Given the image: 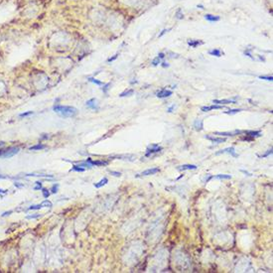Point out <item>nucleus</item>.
Wrapping results in <instances>:
<instances>
[{
    "label": "nucleus",
    "instance_id": "49530a36",
    "mask_svg": "<svg viewBox=\"0 0 273 273\" xmlns=\"http://www.w3.org/2000/svg\"><path fill=\"white\" fill-rule=\"evenodd\" d=\"M179 13H181V9H179V10H178L177 15H179ZM177 18H178V19H183V18H184V15H180V16H178Z\"/></svg>",
    "mask_w": 273,
    "mask_h": 273
},
{
    "label": "nucleus",
    "instance_id": "de8ad7c7",
    "mask_svg": "<svg viewBox=\"0 0 273 273\" xmlns=\"http://www.w3.org/2000/svg\"><path fill=\"white\" fill-rule=\"evenodd\" d=\"M158 57H159L160 59H164V58H165V54H164V53H159V54H158Z\"/></svg>",
    "mask_w": 273,
    "mask_h": 273
},
{
    "label": "nucleus",
    "instance_id": "a878e982",
    "mask_svg": "<svg viewBox=\"0 0 273 273\" xmlns=\"http://www.w3.org/2000/svg\"><path fill=\"white\" fill-rule=\"evenodd\" d=\"M70 171H76V172H84V171H86V169L85 168H83V167H81V166H79V165H74L73 166V168L70 170Z\"/></svg>",
    "mask_w": 273,
    "mask_h": 273
},
{
    "label": "nucleus",
    "instance_id": "c85d7f7f",
    "mask_svg": "<svg viewBox=\"0 0 273 273\" xmlns=\"http://www.w3.org/2000/svg\"><path fill=\"white\" fill-rule=\"evenodd\" d=\"M88 80H89L90 82H91V83L97 85V86H103V83H102V82H100V81H98V80H96V79H94V78H89Z\"/></svg>",
    "mask_w": 273,
    "mask_h": 273
},
{
    "label": "nucleus",
    "instance_id": "a18cd8bd",
    "mask_svg": "<svg viewBox=\"0 0 273 273\" xmlns=\"http://www.w3.org/2000/svg\"><path fill=\"white\" fill-rule=\"evenodd\" d=\"M7 193H8V190H4V189H1V188H0V194H4V195H5V194H7Z\"/></svg>",
    "mask_w": 273,
    "mask_h": 273
},
{
    "label": "nucleus",
    "instance_id": "412c9836",
    "mask_svg": "<svg viewBox=\"0 0 273 273\" xmlns=\"http://www.w3.org/2000/svg\"><path fill=\"white\" fill-rule=\"evenodd\" d=\"M107 183H108V179H107L106 177H104V178H103V179H101V180H100L99 182L95 183V184H94L93 186H94L95 188H97V189H98V188H101V187L105 186V185H106Z\"/></svg>",
    "mask_w": 273,
    "mask_h": 273
},
{
    "label": "nucleus",
    "instance_id": "3c124183",
    "mask_svg": "<svg viewBox=\"0 0 273 273\" xmlns=\"http://www.w3.org/2000/svg\"><path fill=\"white\" fill-rule=\"evenodd\" d=\"M240 172L244 173V174H245V175H247V176H251V174H250V173H248V172H246L245 170H240Z\"/></svg>",
    "mask_w": 273,
    "mask_h": 273
},
{
    "label": "nucleus",
    "instance_id": "5701e85b",
    "mask_svg": "<svg viewBox=\"0 0 273 273\" xmlns=\"http://www.w3.org/2000/svg\"><path fill=\"white\" fill-rule=\"evenodd\" d=\"M27 177H45V178H54L53 175H47V174H27Z\"/></svg>",
    "mask_w": 273,
    "mask_h": 273
},
{
    "label": "nucleus",
    "instance_id": "e433bc0d",
    "mask_svg": "<svg viewBox=\"0 0 273 273\" xmlns=\"http://www.w3.org/2000/svg\"><path fill=\"white\" fill-rule=\"evenodd\" d=\"M109 87H110V83L106 84V85H103V88H102V91L104 93H107V91L109 90Z\"/></svg>",
    "mask_w": 273,
    "mask_h": 273
},
{
    "label": "nucleus",
    "instance_id": "4468645a",
    "mask_svg": "<svg viewBox=\"0 0 273 273\" xmlns=\"http://www.w3.org/2000/svg\"><path fill=\"white\" fill-rule=\"evenodd\" d=\"M213 102L215 104H228V103H236L235 99H214Z\"/></svg>",
    "mask_w": 273,
    "mask_h": 273
},
{
    "label": "nucleus",
    "instance_id": "f257e3e1",
    "mask_svg": "<svg viewBox=\"0 0 273 273\" xmlns=\"http://www.w3.org/2000/svg\"><path fill=\"white\" fill-rule=\"evenodd\" d=\"M53 110L57 112L62 117H73L78 113L77 108L73 106H68V105H60L57 104L53 107Z\"/></svg>",
    "mask_w": 273,
    "mask_h": 273
},
{
    "label": "nucleus",
    "instance_id": "20e7f679",
    "mask_svg": "<svg viewBox=\"0 0 273 273\" xmlns=\"http://www.w3.org/2000/svg\"><path fill=\"white\" fill-rule=\"evenodd\" d=\"M226 153H227V154H229V155H231L232 157H235V158L238 157V154L235 153L234 147H228V148L222 149V150H220L219 152H217L216 155H221V154H226Z\"/></svg>",
    "mask_w": 273,
    "mask_h": 273
},
{
    "label": "nucleus",
    "instance_id": "58836bf2",
    "mask_svg": "<svg viewBox=\"0 0 273 273\" xmlns=\"http://www.w3.org/2000/svg\"><path fill=\"white\" fill-rule=\"evenodd\" d=\"M117 57H118V54H115V55H114L113 57L109 58V59L107 60V62H108V63H111V62H113L114 60H116V59H117Z\"/></svg>",
    "mask_w": 273,
    "mask_h": 273
},
{
    "label": "nucleus",
    "instance_id": "9b49d317",
    "mask_svg": "<svg viewBox=\"0 0 273 273\" xmlns=\"http://www.w3.org/2000/svg\"><path fill=\"white\" fill-rule=\"evenodd\" d=\"M198 167L196 165H193V164H185V165H181V166H178L177 167V170L178 171H186V170H196Z\"/></svg>",
    "mask_w": 273,
    "mask_h": 273
},
{
    "label": "nucleus",
    "instance_id": "cd10ccee",
    "mask_svg": "<svg viewBox=\"0 0 273 273\" xmlns=\"http://www.w3.org/2000/svg\"><path fill=\"white\" fill-rule=\"evenodd\" d=\"M42 194H43V197L45 199H48L51 195V192L48 190V189H45V188H42Z\"/></svg>",
    "mask_w": 273,
    "mask_h": 273
},
{
    "label": "nucleus",
    "instance_id": "f8f14e48",
    "mask_svg": "<svg viewBox=\"0 0 273 273\" xmlns=\"http://www.w3.org/2000/svg\"><path fill=\"white\" fill-rule=\"evenodd\" d=\"M188 45L191 47V48H197L198 46H201V45H204L205 42L202 41V40H193V39H190L188 40Z\"/></svg>",
    "mask_w": 273,
    "mask_h": 273
},
{
    "label": "nucleus",
    "instance_id": "79ce46f5",
    "mask_svg": "<svg viewBox=\"0 0 273 273\" xmlns=\"http://www.w3.org/2000/svg\"><path fill=\"white\" fill-rule=\"evenodd\" d=\"M12 213H13V211L11 210V211H8V212H5V213H3V214H2L1 216H2V217H6V216H9V215H11Z\"/></svg>",
    "mask_w": 273,
    "mask_h": 273
},
{
    "label": "nucleus",
    "instance_id": "864d4df0",
    "mask_svg": "<svg viewBox=\"0 0 273 273\" xmlns=\"http://www.w3.org/2000/svg\"><path fill=\"white\" fill-rule=\"evenodd\" d=\"M3 145H4V142H0V147L3 146Z\"/></svg>",
    "mask_w": 273,
    "mask_h": 273
},
{
    "label": "nucleus",
    "instance_id": "4c0bfd02",
    "mask_svg": "<svg viewBox=\"0 0 273 273\" xmlns=\"http://www.w3.org/2000/svg\"><path fill=\"white\" fill-rule=\"evenodd\" d=\"M112 176H114V177H120L121 176V173L120 172H115V171H110L109 172Z\"/></svg>",
    "mask_w": 273,
    "mask_h": 273
},
{
    "label": "nucleus",
    "instance_id": "c756f323",
    "mask_svg": "<svg viewBox=\"0 0 273 273\" xmlns=\"http://www.w3.org/2000/svg\"><path fill=\"white\" fill-rule=\"evenodd\" d=\"M258 78L260 80H265V81H269V82L273 81V77L272 76H259Z\"/></svg>",
    "mask_w": 273,
    "mask_h": 273
},
{
    "label": "nucleus",
    "instance_id": "ea45409f",
    "mask_svg": "<svg viewBox=\"0 0 273 273\" xmlns=\"http://www.w3.org/2000/svg\"><path fill=\"white\" fill-rule=\"evenodd\" d=\"M169 31H171V28H169V29H164V30H163V31L159 34V36H158V37H162L164 34H166V33H167V32H169Z\"/></svg>",
    "mask_w": 273,
    "mask_h": 273
},
{
    "label": "nucleus",
    "instance_id": "b1692460",
    "mask_svg": "<svg viewBox=\"0 0 273 273\" xmlns=\"http://www.w3.org/2000/svg\"><path fill=\"white\" fill-rule=\"evenodd\" d=\"M41 205H42V207H43V208H51V207H53V204H52V202H50L48 199H47V200H45V201H43V202L41 203Z\"/></svg>",
    "mask_w": 273,
    "mask_h": 273
},
{
    "label": "nucleus",
    "instance_id": "37998d69",
    "mask_svg": "<svg viewBox=\"0 0 273 273\" xmlns=\"http://www.w3.org/2000/svg\"><path fill=\"white\" fill-rule=\"evenodd\" d=\"M0 179H13L9 176H5V175H2V174H0Z\"/></svg>",
    "mask_w": 273,
    "mask_h": 273
},
{
    "label": "nucleus",
    "instance_id": "f3484780",
    "mask_svg": "<svg viewBox=\"0 0 273 273\" xmlns=\"http://www.w3.org/2000/svg\"><path fill=\"white\" fill-rule=\"evenodd\" d=\"M205 19L210 21V22H218L221 20L220 16H215V15H212V14H206L205 16Z\"/></svg>",
    "mask_w": 273,
    "mask_h": 273
},
{
    "label": "nucleus",
    "instance_id": "6ab92c4d",
    "mask_svg": "<svg viewBox=\"0 0 273 273\" xmlns=\"http://www.w3.org/2000/svg\"><path fill=\"white\" fill-rule=\"evenodd\" d=\"M209 54H210L211 56H214V57H218V58H220V57H222V56L224 55V52H222V51H221V50H219V49H213V50L209 51Z\"/></svg>",
    "mask_w": 273,
    "mask_h": 273
},
{
    "label": "nucleus",
    "instance_id": "a211bd4d",
    "mask_svg": "<svg viewBox=\"0 0 273 273\" xmlns=\"http://www.w3.org/2000/svg\"><path fill=\"white\" fill-rule=\"evenodd\" d=\"M212 179H219V180H229L231 179V175H227V174H219L216 176L212 175Z\"/></svg>",
    "mask_w": 273,
    "mask_h": 273
},
{
    "label": "nucleus",
    "instance_id": "9d476101",
    "mask_svg": "<svg viewBox=\"0 0 273 273\" xmlns=\"http://www.w3.org/2000/svg\"><path fill=\"white\" fill-rule=\"evenodd\" d=\"M87 161L90 162L92 166H107V165H108V161H103V160H96V161H93V160H91V158H88Z\"/></svg>",
    "mask_w": 273,
    "mask_h": 273
},
{
    "label": "nucleus",
    "instance_id": "1a4fd4ad",
    "mask_svg": "<svg viewBox=\"0 0 273 273\" xmlns=\"http://www.w3.org/2000/svg\"><path fill=\"white\" fill-rule=\"evenodd\" d=\"M86 105H87V107H89V108H91V109H93V110H98V109H99V107L97 106V103H96V99H95V98H91V99L88 100L87 103H86Z\"/></svg>",
    "mask_w": 273,
    "mask_h": 273
},
{
    "label": "nucleus",
    "instance_id": "7c9ffc66",
    "mask_svg": "<svg viewBox=\"0 0 273 273\" xmlns=\"http://www.w3.org/2000/svg\"><path fill=\"white\" fill-rule=\"evenodd\" d=\"M58 190H59V184H54L51 188V193L56 194V193H58Z\"/></svg>",
    "mask_w": 273,
    "mask_h": 273
},
{
    "label": "nucleus",
    "instance_id": "a19ab883",
    "mask_svg": "<svg viewBox=\"0 0 273 273\" xmlns=\"http://www.w3.org/2000/svg\"><path fill=\"white\" fill-rule=\"evenodd\" d=\"M14 186H15L16 188H23V187H24V184H22V183H20V182H15V183H14Z\"/></svg>",
    "mask_w": 273,
    "mask_h": 273
},
{
    "label": "nucleus",
    "instance_id": "09e8293b",
    "mask_svg": "<svg viewBox=\"0 0 273 273\" xmlns=\"http://www.w3.org/2000/svg\"><path fill=\"white\" fill-rule=\"evenodd\" d=\"M162 67H163V68H168V67H169V64L166 63V62H163V63H162Z\"/></svg>",
    "mask_w": 273,
    "mask_h": 273
},
{
    "label": "nucleus",
    "instance_id": "2eb2a0df",
    "mask_svg": "<svg viewBox=\"0 0 273 273\" xmlns=\"http://www.w3.org/2000/svg\"><path fill=\"white\" fill-rule=\"evenodd\" d=\"M243 131L241 130H234L232 132H216L217 135H221V136H233L235 134H240L242 133Z\"/></svg>",
    "mask_w": 273,
    "mask_h": 273
},
{
    "label": "nucleus",
    "instance_id": "c03bdc74",
    "mask_svg": "<svg viewBox=\"0 0 273 273\" xmlns=\"http://www.w3.org/2000/svg\"><path fill=\"white\" fill-rule=\"evenodd\" d=\"M174 108H175V104H173V105H171V106H170V107H169V108L167 109V111H168V112H172Z\"/></svg>",
    "mask_w": 273,
    "mask_h": 273
},
{
    "label": "nucleus",
    "instance_id": "393cba45",
    "mask_svg": "<svg viewBox=\"0 0 273 273\" xmlns=\"http://www.w3.org/2000/svg\"><path fill=\"white\" fill-rule=\"evenodd\" d=\"M43 207H42V205L41 204H39V205H32V206H30L27 210L28 211H33V210H36V211H38V210H41Z\"/></svg>",
    "mask_w": 273,
    "mask_h": 273
},
{
    "label": "nucleus",
    "instance_id": "6e6552de",
    "mask_svg": "<svg viewBox=\"0 0 273 273\" xmlns=\"http://www.w3.org/2000/svg\"><path fill=\"white\" fill-rule=\"evenodd\" d=\"M206 138L212 141L213 143H217V144L226 142V138H223V137H214V136H211V135H206Z\"/></svg>",
    "mask_w": 273,
    "mask_h": 273
},
{
    "label": "nucleus",
    "instance_id": "39448f33",
    "mask_svg": "<svg viewBox=\"0 0 273 273\" xmlns=\"http://www.w3.org/2000/svg\"><path fill=\"white\" fill-rule=\"evenodd\" d=\"M246 133V137L243 138V140H246V141H250V140H253L254 138L256 137H259L261 132L260 131H244Z\"/></svg>",
    "mask_w": 273,
    "mask_h": 273
},
{
    "label": "nucleus",
    "instance_id": "dca6fc26",
    "mask_svg": "<svg viewBox=\"0 0 273 273\" xmlns=\"http://www.w3.org/2000/svg\"><path fill=\"white\" fill-rule=\"evenodd\" d=\"M194 127L197 131H202L204 129V125H203V120L202 119H197L194 122Z\"/></svg>",
    "mask_w": 273,
    "mask_h": 273
},
{
    "label": "nucleus",
    "instance_id": "2f4dec72",
    "mask_svg": "<svg viewBox=\"0 0 273 273\" xmlns=\"http://www.w3.org/2000/svg\"><path fill=\"white\" fill-rule=\"evenodd\" d=\"M160 63H161V59H160L159 57H156V58H155V59H154V60L152 61V63H151V64H152V66L156 67V66H158V65H159Z\"/></svg>",
    "mask_w": 273,
    "mask_h": 273
},
{
    "label": "nucleus",
    "instance_id": "f03ea898",
    "mask_svg": "<svg viewBox=\"0 0 273 273\" xmlns=\"http://www.w3.org/2000/svg\"><path fill=\"white\" fill-rule=\"evenodd\" d=\"M20 151L19 147H8L5 149H0V158H10L13 157L14 155L18 154Z\"/></svg>",
    "mask_w": 273,
    "mask_h": 273
},
{
    "label": "nucleus",
    "instance_id": "0eeeda50",
    "mask_svg": "<svg viewBox=\"0 0 273 273\" xmlns=\"http://www.w3.org/2000/svg\"><path fill=\"white\" fill-rule=\"evenodd\" d=\"M160 171L159 168H151V169H147L145 171H143L142 173L138 174L136 177H143V176H150V175H154L156 173H158Z\"/></svg>",
    "mask_w": 273,
    "mask_h": 273
},
{
    "label": "nucleus",
    "instance_id": "7ed1b4c3",
    "mask_svg": "<svg viewBox=\"0 0 273 273\" xmlns=\"http://www.w3.org/2000/svg\"><path fill=\"white\" fill-rule=\"evenodd\" d=\"M162 150V147L159 146L158 144H151L147 147V150H146V154L145 156L146 157H150L152 156V154H155V153H158Z\"/></svg>",
    "mask_w": 273,
    "mask_h": 273
},
{
    "label": "nucleus",
    "instance_id": "c9c22d12",
    "mask_svg": "<svg viewBox=\"0 0 273 273\" xmlns=\"http://www.w3.org/2000/svg\"><path fill=\"white\" fill-rule=\"evenodd\" d=\"M210 180H212V175L208 174L206 177H205V178L203 179V183H209V182H210Z\"/></svg>",
    "mask_w": 273,
    "mask_h": 273
},
{
    "label": "nucleus",
    "instance_id": "4be33fe9",
    "mask_svg": "<svg viewBox=\"0 0 273 273\" xmlns=\"http://www.w3.org/2000/svg\"><path fill=\"white\" fill-rule=\"evenodd\" d=\"M134 93V91L132 90V89H129V90H125L124 91H122L120 94H119V96L120 97H125V96H130V95H132Z\"/></svg>",
    "mask_w": 273,
    "mask_h": 273
},
{
    "label": "nucleus",
    "instance_id": "aec40b11",
    "mask_svg": "<svg viewBox=\"0 0 273 273\" xmlns=\"http://www.w3.org/2000/svg\"><path fill=\"white\" fill-rule=\"evenodd\" d=\"M46 148H47L46 145L39 143V144H36V145H34V146L29 147V150H30V151H38V150H43V149H46Z\"/></svg>",
    "mask_w": 273,
    "mask_h": 273
},
{
    "label": "nucleus",
    "instance_id": "5fc2aeb1",
    "mask_svg": "<svg viewBox=\"0 0 273 273\" xmlns=\"http://www.w3.org/2000/svg\"><path fill=\"white\" fill-rule=\"evenodd\" d=\"M198 7H200V8H201V9H205V8H204V7H203V6H202V5H198Z\"/></svg>",
    "mask_w": 273,
    "mask_h": 273
},
{
    "label": "nucleus",
    "instance_id": "423d86ee",
    "mask_svg": "<svg viewBox=\"0 0 273 273\" xmlns=\"http://www.w3.org/2000/svg\"><path fill=\"white\" fill-rule=\"evenodd\" d=\"M172 94H173V91H170V90H166V89H162L161 91H157V93H156L157 97H159V98H165V97H168Z\"/></svg>",
    "mask_w": 273,
    "mask_h": 273
},
{
    "label": "nucleus",
    "instance_id": "bb28decb",
    "mask_svg": "<svg viewBox=\"0 0 273 273\" xmlns=\"http://www.w3.org/2000/svg\"><path fill=\"white\" fill-rule=\"evenodd\" d=\"M239 111H242V109H239V108H234V109H229L228 111H225V113H226V114H229V115H232V114L238 113Z\"/></svg>",
    "mask_w": 273,
    "mask_h": 273
},
{
    "label": "nucleus",
    "instance_id": "ddd939ff",
    "mask_svg": "<svg viewBox=\"0 0 273 273\" xmlns=\"http://www.w3.org/2000/svg\"><path fill=\"white\" fill-rule=\"evenodd\" d=\"M214 109H223V106L220 105V104H213V105H210V106H202V108H201V110L204 111V112L211 111V110H214Z\"/></svg>",
    "mask_w": 273,
    "mask_h": 273
},
{
    "label": "nucleus",
    "instance_id": "473e14b6",
    "mask_svg": "<svg viewBox=\"0 0 273 273\" xmlns=\"http://www.w3.org/2000/svg\"><path fill=\"white\" fill-rule=\"evenodd\" d=\"M32 114H34V112H33V111H26V112L20 113V114H19V116H20V117H27V116L32 115Z\"/></svg>",
    "mask_w": 273,
    "mask_h": 273
},
{
    "label": "nucleus",
    "instance_id": "603ef678",
    "mask_svg": "<svg viewBox=\"0 0 273 273\" xmlns=\"http://www.w3.org/2000/svg\"><path fill=\"white\" fill-rule=\"evenodd\" d=\"M35 184H36L37 186H42V182H40V181H37V182H35Z\"/></svg>",
    "mask_w": 273,
    "mask_h": 273
},
{
    "label": "nucleus",
    "instance_id": "8fccbe9b",
    "mask_svg": "<svg viewBox=\"0 0 273 273\" xmlns=\"http://www.w3.org/2000/svg\"><path fill=\"white\" fill-rule=\"evenodd\" d=\"M34 190H35V191H37V190H42V186H37V185H36V186L34 187Z\"/></svg>",
    "mask_w": 273,
    "mask_h": 273
},
{
    "label": "nucleus",
    "instance_id": "f704fd0d",
    "mask_svg": "<svg viewBox=\"0 0 273 273\" xmlns=\"http://www.w3.org/2000/svg\"><path fill=\"white\" fill-rule=\"evenodd\" d=\"M42 216L41 215H39V214H34V215H32V216H27L26 217V219H28V220H32V219H39V218H41Z\"/></svg>",
    "mask_w": 273,
    "mask_h": 273
},
{
    "label": "nucleus",
    "instance_id": "72a5a7b5",
    "mask_svg": "<svg viewBox=\"0 0 273 273\" xmlns=\"http://www.w3.org/2000/svg\"><path fill=\"white\" fill-rule=\"evenodd\" d=\"M272 152H273V149L272 148H270L266 153H264V154H262V155H260L259 157L260 158H265V157H267V156H269V155H271L272 154Z\"/></svg>",
    "mask_w": 273,
    "mask_h": 273
}]
</instances>
